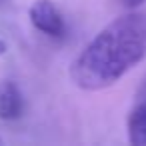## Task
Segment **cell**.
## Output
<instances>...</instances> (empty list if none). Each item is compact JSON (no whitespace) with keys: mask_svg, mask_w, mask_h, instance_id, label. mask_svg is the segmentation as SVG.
I'll list each match as a JSON object with an SVG mask.
<instances>
[{"mask_svg":"<svg viewBox=\"0 0 146 146\" xmlns=\"http://www.w3.org/2000/svg\"><path fill=\"white\" fill-rule=\"evenodd\" d=\"M4 52H6V42H4L2 38H0V56H2Z\"/></svg>","mask_w":146,"mask_h":146,"instance_id":"6","label":"cell"},{"mask_svg":"<svg viewBox=\"0 0 146 146\" xmlns=\"http://www.w3.org/2000/svg\"><path fill=\"white\" fill-rule=\"evenodd\" d=\"M128 140L134 146H146V80L142 82L136 102L128 114Z\"/></svg>","mask_w":146,"mask_h":146,"instance_id":"3","label":"cell"},{"mask_svg":"<svg viewBox=\"0 0 146 146\" xmlns=\"http://www.w3.org/2000/svg\"><path fill=\"white\" fill-rule=\"evenodd\" d=\"M120 2L126 6V8H138L140 4H144L146 0H120Z\"/></svg>","mask_w":146,"mask_h":146,"instance_id":"5","label":"cell"},{"mask_svg":"<svg viewBox=\"0 0 146 146\" xmlns=\"http://www.w3.org/2000/svg\"><path fill=\"white\" fill-rule=\"evenodd\" d=\"M28 18L38 32L48 34L52 38H60L66 32L64 18L58 12V8L54 6L52 0H34L28 10Z\"/></svg>","mask_w":146,"mask_h":146,"instance_id":"2","label":"cell"},{"mask_svg":"<svg viewBox=\"0 0 146 146\" xmlns=\"http://www.w3.org/2000/svg\"><path fill=\"white\" fill-rule=\"evenodd\" d=\"M146 58V14L128 12L106 24L70 66L72 82L82 90L116 84Z\"/></svg>","mask_w":146,"mask_h":146,"instance_id":"1","label":"cell"},{"mask_svg":"<svg viewBox=\"0 0 146 146\" xmlns=\"http://www.w3.org/2000/svg\"><path fill=\"white\" fill-rule=\"evenodd\" d=\"M24 102L18 86L10 80H0V118L16 120L22 114Z\"/></svg>","mask_w":146,"mask_h":146,"instance_id":"4","label":"cell"}]
</instances>
